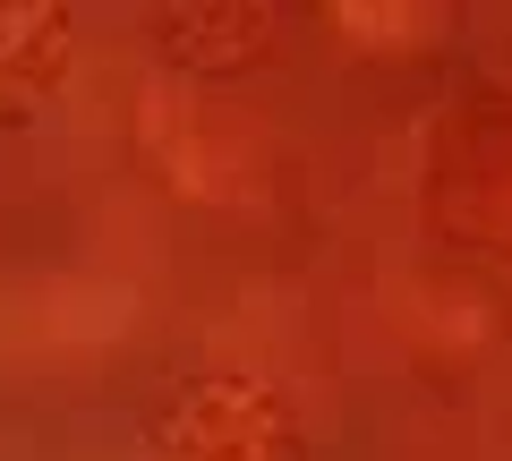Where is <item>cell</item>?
<instances>
[{"instance_id":"2","label":"cell","mask_w":512,"mask_h":461,"mask_svg":"<svg viewBox=\"0 0 512 461\" xmlns=\"http://www.w3.org/2000/svg\"><path fill=\"white\" fill-rule=\"evenodd\" d=\"M137 120H146L137 137H146L154 171H163L180 197H239V180H248V137H239L231 120H214L188 86H154L146 103H137Z\"/></svg>"},{"instance_id":"4","label":"cell","mask_w":512,"mask_h":461,"mask_svg":"<svg viewBox=\"0 0 512 461\" xmlns=\"http://www.w3.org/2000/svg\"><path fill=\"white\" fill-rule=\"evenodd\" d=\"M69 18L60 9H18V18H0V94L18 111H52V94L69 86Z\"/></svg>"},{"instance_id":"5","label":"cell","mask_w":512,"mask_h":461,"mask_svg":"<svg viewBox=\"0 0 512 461\" xmlns=\"http://www.w3.org/2000/svg\"><path fill=\"white\" fill-rule=\"evenodd\" d=\"M444 9H325L333 43H376V52H419V43L444 35Z\"/></svg>"},{"instance_id":"1","label":"cell","mask_w":512,"mask_h":461,"mask_svg":"<svg viewBox=\"0 0 512 461\" xmlns=\"http://www.w3.org/2000/svg\"><path fill=\"white\" fill-rule=\"evenodd\" d=\"M154 461H299V410L265 376H188L180 393H163L154 410Z\"/></svg>"},{"instance_id":"3","label":"cell","mask_w":512,"mask_h":461,"mask_svg":"<svg viewBox=\"0 0 512 461\" xmlns=\"http://www.w3.org/2000/svg\"><path fill=\"white\" fill-rule=\"evenodd\" d=\"M154 43H163V60L180 77H248L274 60L282 18L274 9H163Z\"/></svg>"}]
</instances>
